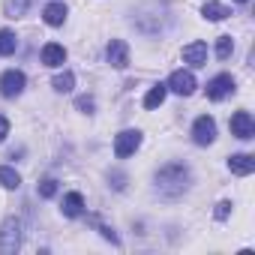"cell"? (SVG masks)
<instances>
[{
	"label": "cell",
	"instance_id": "obj_1",
	"mask_svg": "<svg viewBox=\"0 0 255 255\" xmlns=\"http://www.w3.org/2000/svg\"><path fill=\"white\" fill-rule=\"evenodd\" d=\"M189 180H192V177H189V168L180 165V162H171V165L159 168V174H156V189H159L162 198L174 201V198H180V195L186 192Z\"/></svg>",
	"mask_w": 255,
	"mask_h": 255
},
{
	"label": "cell",
	"instance_id": "obj_2",
	"mask_svg": "<svg viewBox=\"0 0 255 255\" xmlns=\"http://www.w3.org/2000/svg\"><path fill=\"white\" fill-rule=\"evenodd\" d=\"M18 246H21V222L15 216H9L3 225H0V252L12 255Z\"/></svg>",
	"mask_w": 255,
	"mask_h": 255
},
{
	"label": "cell",
	"instance_id": "obj_3",
	"mask_svg": "<svg viewBox=\"0 0 255 255\" xmlns=\"http://www.w3.org/2000/svg\"><path fill=\"white\" fill-rule=\"evenodd\" d=\"M141 144V132L138 129H123L117 138H114V156L117 159H126V156H132Z\"/></svg>",
	"mask_w": 255,
	"mask_h": 255
},
{
	"label": "cell",
	"instance_id": "obj_4",
	"mask_svg": "<svg viewBox=\"0 0 255 255\" xmlns=\"http://www.w3.org/2000/svg\"><path fill=\"white\" fill-rule=\"evenodd\" d=\"M24 84H27V78H24L21 69H6L3 75H0V93H3L6 99L18 96V93L24 90Z\"/></svg>",
	"mask_w": 255,
	"mask_h": 255
},
{
	"label": "cell",
	"instance_id": "obj_5",
	"mask_svg": "<svg viewBox=\"0 0 255 255\" xmlns=\"http://www.w3.org/2000/svg\"><path fill=\"white\" fill-rule=\"evenodd\" d=\"M192 138H195V144H213V138H216V120L213 117H207V114H201L198 120H195V126H192Z\"/></svg>",
	"mask_w": 255,
	"mask_h": 255
},
{
	"label": "cell",
	"instance_id": "obj_6",
	"mask_svg": "<svg viewBox=\"0 0 255 255\" xmlns=\"http://www.w3.org/2000/svg\"><path fill=\"white\" fill-rule=\"evenodd\" d=\"M231 135L234 138H243V141H249L255 135V120H252L249 111H237L231 117Z\"/></svg>",
	"mask_w": 255,
	"mask_h": 255
},
{
	"label": "cell",
	"instance_id": "obj_7",
	"mask_svg": "<svg viewBox=\"0 0 255 255\" xmlns=\"http://www.w3.org/2000/svg\"><path fill=\"white\" fill-rule=\"evenodd\" d=\"M105 57L114 69H126L129 66V45H126L123 39H111L108 48H105Z\"/></svg>",
	"mask_w": 255,
	"mask_h": 255
},
{
	"label": "cell",
	"instance_id": "obj_8",
	"mask_svg": "<svg viewBox=\"0 0 255 255\" xmlns=\"http://www.w3.org/2000/svg\"><path fill=\"white\" fill-rule=\"evenodd\" d=\"M228 93H234V78H231V75H216V78L207 81V99L219 102V99H225Z\"/></svg>",
	"mask_w": 255,
	"mask_h": 255
},
{
	"label": "cell",
	"instance_id": "obj_9",
	"mask_svg": "<svg viewBox=\"0 0 255 255\" xmlns=\"http://www.w3.org/2000/svg\"><path fill=\"white\" fill-rule=\"evenodd\" d=\"M168 87H171L174 93H180V96H189V93L195 90V75L186 72V69H177V72H171Z\"/></svg>",
	"mask_w": 255,
	"mask_h": 255
},
{
	"label": "cell",
	"instance_id": "obj_10",
	"mask_svg": "<svg viewBox=\"0 0 255 255\" xmlns=\"http://www.w3.org/2000/svg\"><path fill=\"white\" fill-rule=\"evenodd\" d=\"M63 60H66V48H63V45H57V42L42 45V63H45V66L57 69V66H63Z\"/></svg>",
	"mask_w": 255,
	"mask_h": 255
},
{
	"label": "cell",
	"instance_id": "obj_11",
	"mask_svg": "<svg viewBox=\"0 0 255 255\" xmlns=\"http://www.w3.org/2000/svg\"><path fill=\"white\" fill-rule=\"evenodd\" d=\"M228 168H231L234 174L246 177V174L255 171V156H252V153H234V156L228 159Z\"/></svg>",
	"mask_w": 255,
	"mask_h": 255
},
{
	"label": "cell",
	"instance_id": "obj_12",
	"mask_svg": "<svg viewBox=\"0 0 255 255\" xmlns=\"http://www.w3.org/2000/svg\"><path fill=\"white\" fill-rule=\"evenodd\" d=\"M183 60H186L189 66H204V63H207V45H204V42H189V45L183 48Z\"/></svg>",
	"mask_w": 255,
	"mask_h": 255
},
{
	"label": "cell",
	"instance_id": "obj_13",
	"mask_svg": "<svg viewBox=\"0 0 255 255\" xmlns=\"http://www.w3.org/2000/svg\"><path fill=\"white\" fill-rule=\"evenodd\" d=\"M63 216H69V219H75V216H81L84 213V198H81V192H69L66 198H63Z\"/></svg>",
	"mask_w": 255,
	"mask_h": 255
},
{
	"label": "cell",
	"instance_id": "obj_14",
	"mask_svg": "<svg viewBox=\"0 0 255 255\" xmlns=\"http://www.w3.org/2000/svg\"><path fill=\"white\" fill-rule=\"evenodd\" d=\"M42 18H45V24L60 27V24L66 21V6H63V3H48V6L42 9Z\"/></svg>",
	"mask_w": 255,
	"mask_h": 255
},
{
	"label": "cell",
	"instance_id": "obj_15",
	"mask_svg": "<svg viewBox=\"0 0 255 255\" xmlns=\"http://www.w3.org/2000/svg\"><path fill=\"white\" fill-rule=\"evenodd\" d=\"M165 93H168V84H153L144 96V108H159L165 102Z\"/></svg>",
	"mask_w": 255,
	"mask_h": 255
},
{
	"label": "cell",
	"instance_id": "obj_16",
	"mask_svg": "<svg viewBox=\"0 0 255 255\" xmlns=\"http://www.w3.org/2000/svg\"><path fill=\"white\" fill-rule=\"evenodd\" d=\"M204 18L207 21H222V18H228L231 15V9L228 6H222V3H216V0H210V3H204Z\"/></svg>",
	"mask_w": 255,
	"mask_h": 255
},
{
	"label": "cell",
	"instance_id": "obj_17",
	"mask_svg": "<svg viewBox=\"0 0 255 255\" xmlns=\"http://www.w3.org/2000/svg\"><path fill=\"white\" fill-rule=\"evenodd\" d=\"M30 9V0H3V12L6 18H21Z\"/></svg>",
	"mask_w": 255,
	"mask_h": 255
},
{
	"label": "cell",
	"instance_id": "obj_18",
	"mask_svg": "<svg viewBox=\"0 0 255 255\" xmlns=\"http://www.w3.org/2000/svg\"><path fill=\"white\" fill-rule=\"evenodd\" d=\"M0 186H3V189H18V186H21L18 171L9 168V165H0Z\"/></svg>",
	"mask_w": 255,
	"mask_h": 255
},
{
	"label": "cell",
	"instance_id": "obj_19",
	"mask_svg": "<svg viewBox=\"0 0 255 255\" xmlns=\"http://www.w3.org/2000/svg\"><path fill=\"white\" fill-rule=\"evenodd\" d=\"M18 48V39L12 30H0V57H6V54H15Z\"/></svg>",
	"mask_w": 255,
	"mask_h": 255
},
{
	"label": "cell",
	"instance_id": "obj_20",
	"mask_svg": "<svg viewBox=\"0 0 255 255\" xmlns=\"http://www.w3.org/2000/svg\"><path fill=\"white\" fill-rule=\"evenodd\" d=\"M51 84H54L57 93H69V90L75 87V75H72V72H60V75H54Z\"/></svg>",
	"mask_w": 255,
	"mask_h": 255
},
{
	"label": "cell",
	"instance_id": "obj_21",
	"mask_svg": "<svg viewBox=\"0 0 255 255\" xmlns=\"http://www.w3.org/2000/svg\"><path fill=\"white\" fill-rule=\"evenodd\" d=\"M231 51H234V42H231V36H219V39H216V54H219V60L231 57Z\"/></svg>",
	"mask_w": 255,
	"mask_h": 255
},
{
	"label": "cell",
	"instance_id": "obj_22",
	"mask_svg": "<svg viewBox=\"0 0 255 255\" xmlns=\"http://www.w3.org/2000/svg\"><path fill=\"white\" fill-rule=\"evenodd\" d=\"M36 192L42 195V198H54L57 195V180H51V177H45L39 186H36Z\"/></svg>",
	"mask_w": 255,
	"mask_h": 255
},
{
	"label": "cell",
	"instance_id": "obj_23",
	"mask_svg": "<svg viewBox=\"0 0 255 255\" xmlns=\"http://www.w3.org/2000/svg\"><path fill=\"white\" fill-rule=\"evenodd\" d=\"M75 105H78V111H87V114L93 111V99H90V96H78Z\"/></svg>",
	"mask_w": 255,
	"mask_h": 255
},
{
	"label": "cell",
	"instance_id": "obj_24",
	"mask_svg": "<svg viewBox=\"0 0 255 255\" xmlns=\"http://www.w3.org/2000/svg\"><path fill=\"white\" fill-rule=\"evenodd\" d=\"M228 213H231V201H219L216 204V219H228Z\"/></svg>",
	"mask_w": 255,
	"mask_h": 255
},
{
	"label": "cell",
	"instance_id": "obj_25",
	"mask_svg": "<svg viewBox=\"0 0 255 255\" xmlns=\"http://www.w3.org/2000/svg\"><path fill=\"white\" fill-rule=\"evenodd\" d=\"M6 135H9V120L0 114V144H3V138H6Z\"/></svg>",
	"mask_w": 255,
	"mask_h": 255
},
{
	"label": "cell",
	"instance_id": "obj_26",
	"mask_svg": "<svg viewBox=\"0 0 255 255\" xmlns=\"http://www.w3.org/2000/svg\"><path fill=\"white\" fill-rule=\"evenodd\" d=\"M99 231H102V237H105V240H111V243H120V240H117V234H114L111 228H105V225H102Z\"/></svg>",
	"mask_w": 255,
	"mask_h": 255
},
{
	"label": "cell",
	"instance_id": "obj_27",
	"mask_svg": "<svg viewBox=\"0 0 255 255\" xmlns=\"http://www.w3.org/2000/svg\"><path fill=\"white\" fill-rule=\"evenodd\" d=\"M237 3H246V0H237Z\"/></svg>",
	"mask_w": 255,
	"mask_h": 255
}]
</instances>
